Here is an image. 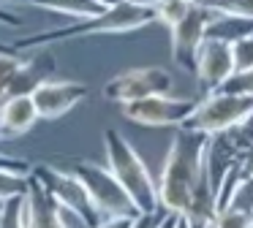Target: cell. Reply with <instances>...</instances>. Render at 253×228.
Returning <instances> with one entry per match:
<instances>
[{
	"mask_svg": "<svg viewBox=\"0 0 253 228\" xmlns=\"http://www.w3.org/2000/svg\"><path fill=\"white\" fill-rule=\"evenodd\" d=\"M210 136L199 130L177 128L171 147L166 152L164 168L158 177V204L161 209L174 212L185 217L188 206L193 201V190L202 177L204 155H207Z\"/></svg>",
	"mask_w": 253,
	"mask_h": 228,
	"instance_id": "obj_1",
	"label": "cell"
},
{
	"mask_svg": "<svg viewBox=\"0 0 253 228\" xmlns=\"http://www.w3.org/2000/svg\"><path fill=\"white\" fill-rule=\"evenodd\" d=\"M155 22V11L144 0H120V3L104 8L95 16L77 19L74 25L57 27L46 33H30L25 38H17L11 43L19 54L30 46H49L55 41H68V38H84V36H106V33H131L139 27H147Z\"/></svg>",
	"mask_w": 253,
	"mask_h": 228,
	"instance_id": "obj_2",
	"label": "cell"
},
{
	"mask_svg": "<svg viewBox=\"0 0 253 228\" xmlns=\"http://www.w3.org/2000/svg\"><path fill=\"white\" fill-rule=\"evenodd\" d=\"M104 150H106V166L112 168L120 185L128 190L131 201L142 215H153L161 209L158 204V182L153 179L150 168L144 166L142 155L123 139L117 130H104Z\"/></svg>",
	"mask_w": 253,
	"mask_h": 228,
	"instance_id": "obj_3",
	"label": "cell"
},
{
	"mask_svg": "<svg viewBox=\"0 0 253 228\" xmlns=\"http://www.w3.org/2000/svg\"><path fill=\"white\" fill-rule=\"evenodd\" d=\"M251 114H253V92L220 87L215 92H207L202 101H196V106L191 109V114L185 117V122L180 128L215 136V133H226V130L237 128Z\"/></svg>",
	"mask_w": 253,
	"mask_h": 228,
	"instance_id": "obj_4",
	"label": "cell"
},
{
	"mask_svg": "<svg viewBox=\"0 0 253 228\" xmlns=\"http://www.w3.org/2000/svg\"><path fill=\"white\" fill-rule=\"evenodd\" d=\"M71 171L82 179L87 188L90 198H93L95 209L101 217H117V215H142L136 204L131 201L128 190L120 185V179L112 174L109 166H98L93 160H77Z\"/></svg>",
	"mask_w": 253,
	"mask_h": 228,
	"instance_id": "obj_5",
	"label": "cell"
},
{
	"mask_svg": "<svg viewBox=\"0 0 253 228\" xmlns=\"http://www.w3.org/2000/svg\"><path fill=\"white\" fill-rule=\"evenodd\" d=\"M30 174H36V177L41 179V185L49 190V195L60 204V209H66V212H71L74 217H79L82 226L93 228L95 223L101 220V215H98V209H95L93 198H90L87 188H84L82 179L74 171L66 174L63 168H55V166H36Z\"/></svg>",
	"mask_w": 253,
	"mask_h": 228,
	"instance_id": "obj_6",
	"label": "cell"
},
{
	"mask_svg": "<svg viewBox=\"0 0 253 228\" xmlns=\"http://www.w3.org/2000/svg\"><path fill=\"white\" fill-rule=\"evenodd\" d=\"M215 14H218V11H215L212 5L196 0V3L191 5V11H188L174 27H169V33H171V60H174L180 68L196 71L199 46H202L204 36H207V27H210V22L215 19Z\"/></svg>",
	"mask_w": 253,
	"mask_h": 228,
	"instance_id": "obj_7",
	"label": "cell"
},
{
	"mask_svg": "<svg viewBox=\"0 0 253 228\" xmlns=\"http://www.w3.org/2000/svg\"><path fill=\"white\" fill-rule=\"evenodd\" d=\"M193 106H196V101H191V98H174L169 92H158V95L123 103V114H126V119L136 125H147V128H180Z\"/></svg>",
	"mask_w": 253,
	"mask_h": 228,
	"instance_id": "obj_8",
	"label": "cell"
},
{
	"mask_svg": "<svg viewBox=\"0 0 253 228\" xmlns=\"http://www.w3.org/2000/svg\"><path fill=\"white\" fill-rule=\"evenodd\" d=\"M174 79L166 68L158 65H147V68H131L117 74L115 79H109L104 84V98L115 103H128V101H139L147 95H158V92H171Z\"/></svg>",
	"mask_w": 253,
	"mask_h": 228,
	"instance_id": "obj_9",
	"label": "cell"
},
{
	"mask_svg": "<svg viewBox=\"0 0 253 228\" xmlns=\"http://www.w3.org/2000/svg\"><path fill=\"white\" fill-rule=\"evenodd\" d=\"M196 79L204 92H215L234 79V60H231V41L218 36H204L196 57Z\"/></svg>",
	"mask_w": 253,
	"mask_h": 228,
	"instance_id": "obj_10",
	"label": "cell"
},
{
	"mask_svg": "<svg viewBox=\"0 0 253 228\" xmlns=\"http://www.w3.org/2000/svg\"><path fill=\"white\" fill-rule=\"evenodd\" d=\"M30 95L36 101V109H39L41 119H57L63 114L74 112L87 98V84L68 81V79H46Z\"/></svg>",
	"mask_w": 253,
	"mask_h": 228,
	"instance_id": "obj_11",
	"label": "cell"
},
{
	"mask_svg": "<svg viewBox=\"0 0 253 228\" xmlns=\"http://www.w3.org/2000/svg\"><path fill=\"white\" fill-rule=\"evenodd\" d=\"M28 228H68L63 209L36 174H28Z\"/></svg>",
	"mask_w": 253,
	"mask_h": 228,
	"instance_id": "obj_12",
	"label": "cell"
},
{
	"mask_svg": "<svg viewBox=\"0 0 253 228\" xmlns=\"http://www.w3.org/2000/svg\"><path fill=\"white\" fill-rule=\"evenodd\" d=\"M57 71V60L49 49L36 52L33 57L22 60V65L17 68L11 84H8V95H30L39 84H44L46 79H52Z\"/></svg>",
	"mask_w": 253,
	"mask_h": 228,
	"instance_id": "obj_13",
	"label": "cell"
},
{
	"mask_svg": "<svg viewBox=\"0 0 253 228\" xmlns=\"http://www.w3.org/2000/svg\"><path fill=\"white\" fill-rule=\"evenodd\" d=\"M41 119L33 95H6L0 101V130L3 136H25Z\"/></svg>",
	"mask_w": 253,
	"mask_h": 228,
	"instance_id": "obj_14",
	"label": "cell"
},
{
	"mask_svg": "<svg viewBox=\"0 0 253 228\" xmlns=\"http://www.w3.org/2000/svg\"><path fill=\"white\" fill-rule=\"evenodd\" d=\"M3 3H30V5H36V8L55 11V14H66V16H74V19L95 16V14L104 11L95 0H3Z\"/></svg>",
	"mask_w": 253,
	"mask_h": 228,
	"instance_id": "obj_15",
	"label": "cell"
},
{
	"mask_svg": "<svg viewBox=\"0 0 253 228\" xmlns=\"http://www.w3.org/2000/svg\"><path fill=\"white\" fill-rule=\"evenodd\" d=\"M0 228H28V193L11 195L0 204Z\"/></svg>",
	"mask_w": 253,
	"mask_h": 228,
	"instance_id": "obj_16",
	"label": "cell"
},
{
	"mask_svg": "<svg viewBox=\"0 0 253 228\" xmlns=\"http://www.w3.org/2000/svg\"><path fill=\"white\" fill-rule=\"evenodd\" d=\"M144 3L153 5L155 22H161V25H166V27H174L177 22L191 11V5L196 3V0H144Z\"/></svg>",
	"mask_w": 253,
	"mask_h": 228,
	"instance_id": "obj_17",
	"label": "cell"
},
{
	"mask_svg": "<svg viewBox=\"0 0 253 228\" xmlns=\"http://www.w3.org/2000/svg\"><path fill=\"white\" fill-rule=\"evenodd\" d=\"M231 60H234V76L253 74V36L231 41Z\"/></svg>",
	"mask_w": 253,
	"mask_h": 228,
	"instance_id": "obj_18",
	"label": "cell"
},
{
	"mask_svg": "<svg viewBox=\"0 0 253 228\" xmlns=\"http://www.w3.org/2000/svg\"><path fill=\"white\" fill-rule=\"evenodd\" d=\"M30 188V179L28 174H14V171H0V204L11 195L19 193H28Z\"/></svg>",
	"mask_w": 253,
	"mask_h": 228,
	"instance_id": "obj_19",
	"label": "cell"
},
{
	"mask_svg": "<svg viewBox=\"0 0 253 228\" xmlns=\"http://www.w3.org/2000/svg\"><path fill=\"white\" fill-rule=\"evenodd\" d=\"M19 65H22V54H3L0 52V101L8 95V84H11Z\"/></svg>",
	"mask_w": 253,
	"mask_h": 228,
	"instance_id": "obj_20",
	"label": "cell"
},
{
	"mask_svg": "<svg viewBox=\"0 0 253 228\" xmlns=\"http://www.w3.org/2000/svg\"><path fill=\"white\" fill-rule=\"evenodd\" d=\"M207 5H212L215 11H223V14H240L253 19V0H207Z\"/></svg>",
	"mask_w": 253,
	"mask_h": 228,
	"instance_id": "obj_21",
	"label": "cell"
},
{
	"mask_svg": "<svg viewBox=\"0 0 253 228\" xmlns=\"http://www.w3.org/2000/svg\"><path fill=\"white\" fill-rule=\"evenodd\" d=\"M142 215H117V217H101L93 228H136Z\"/></svg>",
	"mask_w": 253,
	"mask_h": 228,
	"instance_id": "obj_22",
	"label": "cell"
},
{
	"mask_svg": "<svg viewBox=\"0 0 253 228\" xmlns=\"http://www.w3.org/2000/svg\"><path fill=\"white\" fill-rule=\"evenodd\" d=\"M0 171H14V174H30L33 166H30L25 157H11L0 152Z\"/></svg>",
	"mask_w": 253,
	"mask_h": 228,
	"instance_id": "obj_23",
	"label": "cell"
},
{
	"mask_svg": "<svg viewBox=\"0 0 253 228\" xmlns=\"http://www.w3.org/2000/svg\"><path fill=\"white\" fill-rule=\"evenodd\" d=\"M229 90H240V92H253V74H245V76H234L229 81Z\"/></svg>",
	"mask_w": 253,
	"mask_h": 228,
	"instance_id": "obj_24",
	"label": "cell"
},
{
	"mask_svg": "<svg viewBox=\"0 0 253 228\" xmlns=\"http://www.w3.org/2000/svg\"><path fill=\"white\" fill-rule=\"evenodd\" d=\"M0 25L19 27V25H22V16H19V14H11V11H6V8H0Z\"/></svg>",
	"mask_w": 253,
	"mask_h": 228,
	"instance_id": "obj_25",
	"label": "cell"
},
{
	"mask_svg": "<svg viewBox=\"0 0 253 228\" xmlns=\"http://www.w3.org/2000/svg\"><path fill=\"white\" fill-rule=\"evenodd\" d=\"M95 3L101 5V8H109V5H115V3H120V0H95Z\"/></svg>",
	"mask_w": 253,
	"mask_h": 228,
	"instance_id": "obj_26",
	"label": "cell"
},
{
	"mask_svg": "<svg viewBox=\"0 0 253 228\" xmlns=\"http://www.w3.org/2000/svg\"><path fill=\"white\" fill-rule=\"evenodd\" d=\"M177 228H191V226L185 223V217H180V223H177Z\"/></svg>",
	"mask_w": 253,
	"mask_h": 228,
	"instance_id": "obj_27",
	"label": "cell"
}]
</instances>
